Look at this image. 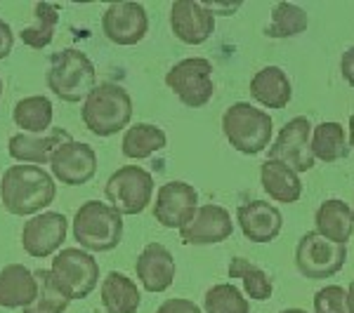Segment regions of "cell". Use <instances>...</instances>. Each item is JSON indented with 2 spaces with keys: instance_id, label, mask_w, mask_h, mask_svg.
Returning a JSON list of instances; mask_svg holds the SVG:
<instances>
[{
  "instance_id": "60d3db41",
  "label": "cell",
  "mask_w": 354,
  "mask_h": 313,
  "mask_svg": "<svg viewBox=\"0 0 354 313\" xmlns=\"http://www.w3.org/2000/svg\"><path fill=\"white\" fill-rule=\"evenodd\" d=\"M352 212H354V210H352Z\"/></svg>"
},
{
  "instance_id": "8d00e7d4",
  "label": "cell",
  "mask_w": 354,
  "mask_h": 313,
  "mask_svg": "<svg viewBox=\"0 0 354 313\" xmlns=\"http://www.w3.org/2000/svg\"><path fill=\"white\" fill-rule=\"evenodd\" d=\"M347 304H350V313H354V281L347 287Z\"/></svg>"
},
{
  "instance_id": "4dcf8cb0",
  "label": "cell",
  "mask_w": 354,
  "mask_h": 313,
  "mask_svg": "<svg viewBox=\"0 0 354 313\" xmlns=\"http://www.w3.org/2000/svg\"><path fill=\"white\" fill-rule=\"evenodd\" d=\"M36 281H38V297L24 313H64L68 306V299L62 287L57 285L53 271H36Z\"/></svg>"
},
{
  "instance_id": "d4e9b609",
  "label": "cell",
  "mask_w": 354,
  "mask_h": 313,
  "mask_svg": "<svg viewBox=\"0 0 354 313\" xmlns=\"http://www.w3.org/2000/svg\"><path fill=\"white\" fill-rule=\"evenodd\" d=\"M312 156L314 161L322 163H338L350 156V144H347L345 128L340 123H319L312 128Z\"/></svg>"
},
{
  "instance_id": "52a82bcc",
  "label": "cell",
  "mask_w": 354,
  "mask_h": 313,
  "mask_svg": "<svg viewBox=\"0 0 354 313\" xmlns=\"http://www.w3.org/2000/svg\"><path fill=\"white\" fill-rule=\"evenodd\" d=\"M53 276L68 299H85L100 283V264L83 248H66L53 259Z\"/></svg>"
},
{
  "instance_id": "7a4b0ae2",
  "label": "cell",
  "mask_w": 354,
  "mask_h": 313,
  "mask_svg": "<svg viewBox=\"0 0 354 313\" xmlns=\"http://www.w3.org/2000/svg\"><path fill=\"white\" fill-rule=\"evenodd\" d=\"M81 118L85 128L97 137L118 134L128 128L133 118V99L121 85L102 83L83 101Z\"/></svg>"
},
{
  "instance_id": "836d02e7",
  "label": "cell",
  "mask_w": 354,
  "mask_h": 313,
  "mask_svg": "<svg viewBox=\"0 0 354 313\" xmlns=\"http://www.w3.org/2000/svg\"><path fill=\"white\" fill-rule=\"evenodd\" d=\"M156 313H203V309L189 299H168L158 306Z\"/></svg>"
},
{
  "instance_id": "44dd1931",
  "label": "cell",
  "mask_w": 354,
  "mask_h": 313,
  "mask_svg": "<svg viewBox=\"0 0 354 313\" xmlns=\"http://www.w3.org/2000/svg\"><path fill=\"white\" fill-rule=\"evenodd\" d=\"M250 97L265 109H286L293 99V85L283 68L265 66L250 78Z\"/></svg>"
},
{
  "instance_id": "8fae6325",
  "label": "cell",
  "mask_w": 354,
  "mask_h": 313,
  "mask_svg": "<svg viewBox=\"0 0 354 313\" xmlns=\"http://www.w3.org/2000/svg\"><path fill=\"white\" fill-rule=\"evenodd\" d=\"M198 210V193L187 181H168L158 189L153 203V217L165 229H182Z\"/></svg>"
},
{
  "instance_id": "ffe728a7",
  "label": "cell",
  "mask_w": 354,
  "mask_h": 313,
  "mask_svg": "<svg viewBox=\"0 0 354 313\" xmlns=\"http://www.w3.org/2000/svg\"><path fill=\"white\" fill-rule=\"evenodd\" d=\"M38 297L36 273L24 264H8L0 269V306L3 309H28Z\"/></svg>"
},
{
  "instance_id": "2e32d148",
  "label": "cell",
  "mask_w": 354,
  "mask_h": 313,
  "mask_svg": "<svg viewBox=\"0 0 354 313\" xmlns=\"http://www.w3.org/2000/svg\"><path fill=\"white\" fill-rule=\"evenodd\" d=\"M234 233V221L220 205H203L196 210L194 219L180 229V238L185 245H215L227 241Z\"/></svg>"
},
{
  "instance_id": "277c9868",
  "label": "cell",
  "mask_w": 354,
  "mask_h": 313,
  "mask_svg": "<svg viewBox=\"0 0 354 313\" xmlns=\"http://www.w3.org/2000/svg\"><path fill=\"white\" fill-rule=\"evenodd\" d=\"M95 78V64L88 54L76 48H66L57 52L50 59L48 73H45V83H48L50 92L59 97L62 101H68V104L88 99V94L97 88Z\"/></svg>"
},
{
  "instance_id": "e575fe53",
  "label": "cell",
  "mask_w": 354,
  "mask_h": 313,
  "mask_svg": "<svg viewBox=\"0 0 354 313\" xmlns=\"http://www.w3.org/2000/svg\"><path fill=\"white\" fill-rule=\"evenodd\" d=\"M12 45H15V33H12V28H10L8 21L0 19V59L10 57V52H12Z\"/></svg>"
},
{
  "instance_id": "cb8c5ba5",
  "label": "cell",
  "mask_w": 354,
  "mask_h": 313,
  "mask_svg": "<svg viewBox=\"0 0 354 313\" xmlns=\"http://www.w3.org/2000/svg\"><path fill=\"white\" fill-rule=\"evenodd\" d=\"M102 306L106 313H135L140 309V290L125 273L109 271L102 281Z\"/></svg>"
},
{
  "instance_id": "ba28073f",
  "label": "cell",
  "mask_w": 354,
  "mask_h": 313,
  "mask_svg": "<svg viewBox=\"0 0 354 313\" xmlns=\"http://www.w3.org/2000/svg\"><path fill=\"white\" fill-rule=\"evenodd\" d=\"M165 85L189 109H201L213 99V64L203 57H187L165 73Z\"/></svg>"
},
{
  "instance_id": "9c48e42d",
  "label": "cell",
  "mask_w": 354,
  "mask_h": 313,
  "mask_svg": "<svg viewBox=\"0 0 354 313\" xmlns=\"http://www.w3.org/2000/svg\"><path fill=\"white\" fill-rule=\"evenodd\" d=\"M347 259V248L330 243L317 231H310L300 238L295 248V269L310 281H326L342 271Z\"/></svg>"
},
{
  "instance_id": "74e56055",
  "label": "cell",
  "mask_w": 354,
  "mask_h": 313,
  "mask_svg": "<svg viewBox=\"0 0 354 313\" xmlns=\"http://www.w3.org/2000/svg\"><path fill=\"white\" fill-rule=\"evenodd\" d=\"M350 146L354 149V116L350 118Z\"/></svg>"
},
{
  "instance_id": "ab89813d",
  "label": "cell",
  "mask_w": 354,
  "mask_h": 313,
  "mask_svg": "<svg viewBox=\"0 0 354 313\" xmlns=\"http://www.w3.org/2000/svg\"><path fill=\"white\" fill-rule=\"evenodd\" d=\"M0 99H3V81H0Z\"/></svg>"
},
{
  "instance_id": "4316f807",
  "label": "cell",
  "mask_w": 354,
  "mask_h": 313,
  "mask_svg": "<svg viewBox=\"0 0 354 313\" xmlns=\"http://www.w3.org/2000/svg\"><path fill=\"white\" fill-rule=\"evenodd\" d=\"M168 146V137L158 125L151 123H137L133 128H128V132L123 134V156L133 158V161H145V158L153 156L156 151H161Z\"/></svg>"
},
{
  "instance_id": "4fadbf2b",
  "label": "cell",
  "mask_w": 354,
  "mask_h": 313,
  "mask_svg": "<svg viewBox=\"0 0 354 313\" xmlns=\"http://www.w3.org/2000/svg\"><path fill=\"white\" fill-rule=\"evenodd\" d=\"M68 221L59 212H41L31 217L21 229V245L26 254L36 259H45L57 252L66 241Z\"/></svg>"
},
{
  "instance_id": "7402d4cb",
  "label": "cell",
  "mask_w": 354,
  "mask_h": 313,
  "mask_svg": "<svg viewBox=\"0 0 354 313\" xmlns=\"http://www.w3.org/2000/svg\"><path fill=\"white\" fill-rule=\"evenodd\" d=\"M314 226L317 233L330 243L347 245L354 233V212L352 208L340 198H328L317 208L314 214Z\"/></svg>"
},
{
  "instance_id": "ac0fdd59",
  "label": "cell",
  "mask_w": 354,
  "mask_h": 313,
  "mask_svg": "<svg viewBox=\"0 0 354 313\" xmlns=\"http://www.w3.org/2000/svg\"><path fill=\"white\" fill-rule=\"evenodd\" d=\"M135 273L147 292H165L175 281V257L161 243H149L135 261Z\"/></svg>"
},
{
  "instance_id": "e0dca14e",
  "label": "cell",
  "mask_w": 354,
  "mask_h": 313,
  "mask_svg": "<svg viewBox=\"0 0 354 313\" xmlns=\"http://www.w3.org/2000/svg\"><path fill=\"white\" fill-rule=\"evenodd\" d=\"M236 219L241 226V233L250 243L267 245L277 241L283 229V214L279 208H274L267 201H248L236 210Z\"/></svg>"
},
{
  "instance_id": "7c38bea8",
  "label": "cell",
  "mask_w": 354,
  "mask_h": 313,
  "mask_svg": "<svg viewBox=\"0 0 354 313\" xmlns=\"http://www.w3.org/2000/svg\"><path fill=\"white\" fill-rule=\"evenodd\" d=\"M102 31L116 45H137L149 31V14L142 3H113L102 17Z\"/></svg>"
},
{
  "instance_id": "6da1fadb",
  "label": "cell",
  "mask_w": 354,
  "mask_h": 313,
  "mask_svg": "<svg viewBox=\"0 0 354 313\" xmlns=\"http://www.w3.org/2000/svg\"><path fill=\"white\" fill-rule=\"evenodd\" d=\"M57 198L53 174L41 165H12L0 179V201L15 217H36Z\"/></svg>"
},
{
  "instance_id": "30bf717a",
  "label": "cell",
  "mask_w": 354,
  "mask_h": 313,
  "mask_svg": "<svg viewBox=\"0 0 354 313\" xmlns=\"http://www.w3.org/2000/svg\"><path fill=\"white\" fill-rule=\"evenodd\" d=\"M312 123L310 118L298 116L293 121H288L279 130V137L272 141L270 151H267V161H279L286 163L288 168H293L295 172H307L314 168V156H312Z\"/></svg>"
},
{
  "instance_id": "1f68e13d",
  "label": "cell",
  "mask_w": 354,
  "mask_h": 313,
  "mask_svg": "<svg viewBox=\"0 0 354 313\" xmlns=\"http://www.w3.org/2000/svg\"><path fill=\"white\" fill-rule=\"evenodd\" d=\"M203 311L205 313H250V304L245 301L241 290L232 283H218L208 287L203 294Z\"/></svg>"
},
{
  "instance_id": "5b68a950",
  "label": "cell",
  "mask_w": 354,
  "mask_h": 313,
  "mask_svg": "<svg viewBox=\"0 0 354 313\" xmlns=\"http://www.w3.org/2000/svg\"><path fill=\"white\" fill-rule=\"evenodd\" d=\"M222 132L243 156H258L272 141V116L248 101H236L222 116Z\"/></svg>"
},
{
  "instance_id": "d6986e66",
  "label": "cell",
  "mask_w": 354,
  "mask_h": 313,
  "mask_svg": "<svg viewBox=\"0 0 354 313\" xmlns=\"http://www.w3.org/2000/svg\"><path fill=\"white\" fill-rule=\"evenodd\" d=\"M66 141H71V134L64 128H53V132L43 134H15L8 141V153L24 165H45Z\"/></svg>"
},
{
  "instance_id": "8992f818",
  "label": "cell",
  "mask_w": 354,
  "mask_h": 313,
  "mask_svg": "<svg viewBox=\"0 0 354 313\" xmlns=\"http://www.w3.org/2000/svg\"><path fill=\"white\" fill-rule=\"evenodd\" d=\"M153 193V177L140 165H123L106 179L104 196L111 208L121 214H140L149 208Z\"/></svg>"
},
{
  "instance_id": "603a6c76",
  "label": "cell",
  "mask_w": 354,
  "mask_h": 313,
  "mask_svg": "<svg viewBox=\"0 0 354 313\" xmlns=\"http://www.w3.org/2000/svg\"><path fill=\"white\" fill-rule=\"evenodd\" d=\"M260 184L267 196L277 203L293 205L302 198V181L293 168L279 161H265L260 165Z\"/></svg>"
},
{
  "instance_id": "3957f363",
  "label": "cell",
  "mask_w": 354,
  "mask_h": 313,
  "mask_svg": "<svg viewBox=\"0 0 354 313\" xmlns=\"http://www.w3.org/2000/svg\"><path fill=\"white\" fill-rule=\"evenodd\" d=\"M71 226L76 243L88 252H111L123 238V214L102 201L83 203Z\"/></svg>"
},
{
  "instance_id": "f1b7e54d",
  "label": "cell",
  "mask_w": 354,
  "mask_h": 313,
  "mask_svg": "<svg viewBox=\"0 0 354 313\" xmlns=\"http://www.w3.org/2000/svg\"><path fill=\"white\" fill-rule=\"evenodd\" d=\"M57 24H59V10L50 3H36V21L19 33L21 43L33 50H43L53 43Z\"/></svg>"
},
{
  "instance_id": "484cf974",
  "label": "cell",
  "mask_w": 354,
  "mask_h": 313,
  "mask_svg": "<svg viewBox=\"0 0 354 313\" xmlns=\"http://www.w3.org/2000/svg\"><path fill=\"white\" fill-rule=\"evenodd\" d=\"M53 101L45 94H33V97H24L15 104L12 109V121L19 130L31 134H43L50 130L53 125Z\"/></svg>"
},
{
  "instance_id": "d6a6232c",
  "label": "cell",
  "mask_w": 354,
  "mask_h": 313,
  "mask_svg": "<svg viewBox=\"0 0 354 313\" xmlns=\"http://www.w3.org/2000/svg\"><path fill=\"white\" fill-rule=\"evenodd\" d=\"M314 313H350L347 290L342 285H326L314 294Z\"/></svg>"
},
{
  "instance_id": "f546056e",
  "label": "cell",
  "mask_w": 354,
  "mask_h": 313,
  "mask_svg": "<svg viewBox=\"0 0 354 313\" xmlns=\"http://www.w3.org/2000/svg\"><path fill=\"white\" fill-rule=\"evenodd\" d=\"M307 31V12L298 5H290V3H279L272 8V19L270 26L265 28V33L270 38H293L298 33Z\"/></svg>"
},
{
  "instance_id": "f35d334b",
  "label": "cell",
  "mask_w": 354,
  "mask_h": 313,
  "mask_svg": "<svg viewBox=\"0 0 354 313\" xmlns=\"http://www.w3.org/2000/svg\"><path fill=\"white\" fill-rule=\"evenodd\" d=\"M279 313H310V311H305V309H286V311H279Z\"/></svg>"
},
{
  "instance_id": "9a60e30c",
  "label": "cell",
  "mask_w": 354,
  "mask_h": 313,
  "mask_svg": "<svg viewBox=\"0 0 354 313\" xmlns=\"http://www.w3.org/2000/svg\"><path fill=\"white\" fill-rule=\"evenodd\" d=\"M215 17L203 3L175 0L170 8V26L177 41L185 45H203L215 31Z\"/></svg>"
},
{
  "instance_id": "83f0119b",
  "label": "cell",
  "mask_w": 354,
  "mask_h": 313,
  "mask_svg": "<svg viewBox=\"0 0 354 313\" xmlns=\"http://www.w3.org/2000/svg\"><path fill=\"white\" fill-rule=\"evenodd\" d=\"M230 278L241 281L243 292L248 294L253 301H267L274 294V283L270 273L262 271L260 266H255L250 259L245 257H232L230 259Z\"/></svg>"
},
{
  "instance_id": "5bb4252c",
  "label": "cell",
  "mask_w": 354,
  "mask_h": 313,
  "mask_svg": "<svg viewBox=\"0 0 354 313\" xmlns=\"http://www.w3.org/2000/svg\"><path fill=\"white\" fill-rule=\"evenodd\" d=\"M53 177H57L66 186H83L97 174V153L85 141H66L55 151L53 161Z\"/></svg>"
},
{
  "instance_id": "d590c367",
  "label": "cell",
  "mask_w": 354,
  "mask_h": 313,
  "mask_svg": "<svg viewBox=\"0 0 354 313\" xmlns=\"http://www.w3.org/2000/svg\"><path fill=\"white\" fill-rule=\"evenodd\" d=\"M340 73H342V78H345V83L350 85V88H354V48L345 50V54H342Z\"/></svg>"
}]
</instances>
